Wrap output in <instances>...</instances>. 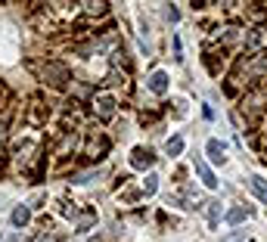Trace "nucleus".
Returning <instances> with one entry per match:
<instances>
[{
  "instance_id": "423d86ee",
  "label": "nucleus",
  "mask_w": 267,
  "mask_h": 242,
  "mask_svg": "<svg viewBox=\"0 0 267 242\" xmlns=\"http://www.w3.org/2000/svg\"><path fill=\"white\" fill-rule=\"evenodd\" d=\"M249 186L255 189V196H258L261 202H267V183H264V177H258V174H252V177H249Z\"/></svg>"
},
{
  "instance_id": "39448f33",
  "label": "nucleus",
  "mask_w": 267,
  "mask_h": 242,
  "mask_svg": "<svg viewBox=\"0 0 267 242\" xmlns=\"http://www.w3.org/2000/svg\"><path fill=\"white\" fill-rule=\"evenodd\" d=\"M149 90H152V93H165V90H168V75H165V71H156V75L149 78Z\"/></svg>"
},
{
  "instance_id": "9b49d317",
  "label": "nucleus",
  "mask_w": 267,
  "mask_h": 242,
  "mask_svg": "<svg viewBox=\"0 0 267 242\" xmlns=\"http://www.w3.org/2000/svg\"><path fill=\"white\" fill-rule=\"evenodd\" d=\"M84 13H90V16H103V13H106V4H84Z\"/></svg>"
},
{
  "instance_id": "ddd939ff",
  "label": "nucleus",
  "mask_w": 267,
  "mask_h": 242,
  "mask_svg": "<svg viewBox=\"0 0 267 242\" xmlns=\"http://www.w3.org/2000/svg\"><path fill=\"white\" fill-rule=\"evenodd\" d=\"M34 242H50V233H41V236H37Z\"/></svg>"
},
{
  "instance_id": "6e6552de",
  "label": "nucleus",
  "mask_w": 267,
  "mask_h": 242,
  "mask_svg": "<svg viewBox=\"0 0 267 242\" xmlns=\"http://www.w3.org/2000/svg\"><path fill=\"white\" fill-rule=\"evenodd\" d=\"M249 214H252L249 208H233L230 214H227V224H239V221H246Z\"/></svg>"
},
{
  "instance_id": "f03ea898",
  "label": "nucleus",
  "mask_w": 267,
  "mask_h": 242,
  "mask_svg": "<svg viewBox=\"0 0 267 242\" xmlns=\"http://www.w3.org/2000/svg\"><path fill=\"white\" fill-rule=\"evenodd\" d=\"M96 115L100 118H112V115H115V100H112L109 93H103V96H96Z\"/></svg>"
},
{
  "instance_id": "20e7f679",
  "label": "nucleus",
  "mask_w": 267,
  "mask_h": 242,
  "mask_svg": "<svg viewBox=\"0 0 267 242\" xmlns=\"http://www.w3.org/2000/svg\"><path fill=\"white\" fill-rule=\"evenodd\" d=\"M205 149H208V158H211V161H217V165H224V161H227V155H224L227 149H224V143H221V140H208V146H205Z\"/></svg>"
},
{
  "instance_id": "9d476101",
  "label": "nucleus",
  "mask_w": 267,
  "mask_h": 242,
  "mask_svg": "<svg viewBox=\"0 0 267 242\" xmlns=\"http://www.w3.org/2000/svg\"><path fill=\"white\" fill-rule=\"evenodd\" d=\"M180 152H183V140H180V137L168 140V155H180Z\"/></svg>"
},
{
  "instance_id": "1a4fd4ad",
  "label": "nucleus",
  "mask_w": 267,
  "mask_h": 242,
  "mask_svg": "<svg viewBox=\"0 0 267 242\" xmlns=\"http://www.w3.org/2000/svg\"><path fill=\"white\" fill-rule=\"evenodd\" d=\"M156 186H159V177H156V174H149V177H146V183H143V192H146V196H152V192H156Z\"/></svg>"
},
{
  "instance_id": "f257e3e1",
  "label": "nucleus",
  "mask_w": 267,
  "mask_h": 242,
  "mask_svg": "<svg viewBox=\"0 0 267 242\" xmlns=\"http://www.w3.org/2000/svg\"><path fill=\"white\" fill-rule=\"evenodd\" d=\"M152 161H156V155H152L149 149H143V146H137L134 152H131V168H137V171H143V168H149Z\"/></svg>"
},
{
  "instance_id": "f8f14e48",
  "label": "nucleus",
  "mask_w": 267,
  "mask_h": 242,
  "mask_svg": "<svg viewBox=\"0 0 267 242\" xmlns=\"http://www.w3.org/2000/svg\"><path fill=\"white\" fill-rule=\"evenodd\" d=\"M242 239H246V233H233V236H227L224 242H242Z\"/></svg>"
},
{
  "instance_id": "7ed1b4c3",
  "label": "nucleus",
  "mask_w": 267,
  "mask_h": 242,
  "mask_svg": "<svg viewBox=\"0 0 267 242\" xmlns=\"http://www.w3.org/2000/svg\"><path fill=\"white\" fill-rule=\"evenodd\" d=\"M193 165H196V171H199V177H202V183H205L208 189H217V180H214V174H211V168L205 165V161H202V158H196V161H193Z\"/></svg>"
},
{
  "instance_id": "0eeeda50",
  "label": "nucleus",
  "mask_w": 267,
  "mask_h": 242,
  "mask_svg": "<svg viewBox=\"0 0 267 242\" xmlns=\"http://www.w3.org/2000/svg\"><path fill=\"white\" fill-rule=\"evenodd\" d=\"M28 221H31V211H28L25 205H19V208L13 211V224H16V227H25Z\"/></svg>"
}]
</instances>
